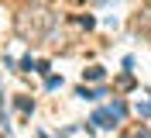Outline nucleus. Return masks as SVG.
I'll use <instances>...</instances> for the list:
<instances>
[{"mask_svg":"<svg viewBox=\"0 0 151 138\" xmlns=\"http://www.w3.org/2000/svg\"><path fill=\"white\" fill-rule=\"evenodd\" d=\"M52 28H55V14L48 7H24L17 18H14V31H17L24 42H41Z\"/></svg>","mask_w":151,"mask_h":138,"instance_id":"f257e3e1","label":"nucleus"},{"mask_svg":"<svg viewBox=\"0 0 151 138\" xmlns=\"http://www.w3.org/2000/svg\"><path fill=\"white\" fill-rule=\"evenodd\" d=\"M106 110H110V114H113V121H120L124 114H127V107H124L120 100H113V104H110V107H106Z\"/></svg>","mask_w":151,"mask_h":138,"instance_id":"20e7f679","label":"nucleus"},{"mask_svg":"<svg viewBox=\"0 0 151 138\" xmlns=\"http://www.w3.org/2000/svg\"><path fill=\"white\" fill-rule=\"evenodd\" d=\"M106 121H113L110 110H96V114H93V124H96V128H106Z\"/></svg>","mask_w":151,"mask_h":138,"instance_id":"7ed1b4c3","label":"nucleus"},{"mask_svg":"<svg viewBox=\"0 0 151 138\" xmlns=\"http://www.w3.org/2000/svg\"><path fill=\"white\" fill-rule=\"evenodd\" d=\"M134 31H137L144 42H151V7H141V10H137V18H134Z\"/></svg>","mask_w":151,"mask_h":138,"instance_id":"f03ea898","label":"nucleus"}]
</instances>
